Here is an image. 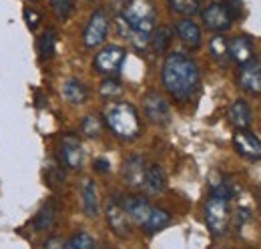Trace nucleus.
<instances>
[{"mask_svg":"<svg viewBox=\"0 0 261 249\" xmlns=\"http://www.w3.org/2000/svg\"><path fill=\"white\" fill-rule=\"evenodd\" d=\"M227 53L237 64H245L249 59H253V42H251V38L239 34V36L231 38V42L227 44Z\"/></svg>","mask_w":261,"mask_h":249,"instance_id":"15","label":"nucleus"},{"mask_svg":"<svg viewBox=\"0 0 261 249\" xmlns=\"http://www.w3.org/2000/svg\"><path fill=\"white\" fill-rule=\"evenodd\" d=\"M123 93V85L117 81V79H105L100 83V96L105 98H115Z\"/></svg>","mask_w":261,"mask_h":249,"instance_id":"30","label":"nucleus"},{"mask_svg":"<svg viewBox=\"0 0 261 249\" xmlns=\"http://www.w3.org/2000/svg\"><path fill=\"white\" fill-rule=\"evenodd\" d=\"M233 145H235V151L241 157L249 159V161H257L261 159V141L249 131L245 129H239L235 135H233Z\"/></svg>","mask_w":261,"mask_h":249,"instance_id":"10","label":"nucleus"},{"mask_svg":"<svg viewBox=\"0 0 261 249\" xmlns=\"http://www.w3.org/2000/svg\"><path fill=\"white\" fill-rule=\"evenodd\" d=\"M169 223H171V215H169L165 209L153 207L151 213H149V217L145 219V223L141 225V229H143L145 233H157V231L165 229Z\"/></svg>","mask_w":261,"mask_h":249,"instance_id":"22","label":"nucleus"},{"mask_svg":"<svg viewBox=\"0 0 261 249\" xmlns=\"http://www.w3.org/2000/svg\"><path fill=\"white\" fill-rule=\"evenodd\" d=\"M24 20H27L29 29L34 31V29L38 27V22H40V14H38V12H34L33 8H24Z\"/></svg>","mask_w":261,"mask_h":249,"instance_id":"33","label":"nucleus"},{"mask_svg":"<svg viewBox=\"0 0 261 249\" xmlns=\"http://www.w3.org/2000/svg\"><path fill=\"white\" fill-rule=\"evenodd\" d=\"M171 10L183 14V16H193L199 12V2L197 0H167Z\"/></svg>","mask_w":261,"mask_h":249,"instance_id":"28","label":"nucleus"},{"mask_svg":"<svg viewBox=\"0 0 261 249\" xmlns=\"http://www.w3.org/2000/svg\"><path fill=\"white\" fill-rule=\"evenodd\" d=\"M105 121L119 139H137L141 135V121L137 109L127 101H113L105 109Z\"/></svg>","mask_w":261,"mask_h":249,"instance_id":"3","label":"nucleus"},{"mask_svg":"<svg viewBox=\"0 0 261 249\" xmlns=\"http://www.w3.org/2000/svg\"><path fill=\"white\" fill-rule=\"evenodd\" d=\"M231 211H229V201L219 197H209L205 203V223L213 235H223L227 231Z\"/></svg>","mask_w":261,"mask_h":249,"instance_id":"4","label":"nucleus"},{"mask_svg":"<svg viewBox=\"0 0 261 249\" xmlns=\"http://www.w3.org/2000/svg\"><path fill=\"white\" fill-rule=\"evenodd\" d=\"M161 81L171 96L177 101H187L199 89V68L193 59L181 53H173L165 59Z\"/></svg>","mask_w":261,"mask_h":249,"instance_id":"1","label":"nucleus"},{"mask_svg":"<svg viewBox=\"0 0 261 249\" xmlns=\"http://www.w3.org/2000/svg\"><path fill=\"white\" fill-rule=\"evenodd\" d=\"M46 177H48V183H50V185H55V183H57V185H63V183H65V173H63L61 169H57V167H53V169L46 173Z\"/></svg>","mask_w":261,"mask_h":249,"instance_id":"34","label":"nucleus"},{"mask_svg":"<svg viewBox=\"0 0 261 249\" xmlns=\"http://www.w3.org/2000/svg\"><path fill=\"white\" fill-rule=\"evenodd\" d=\"M50 8H53V12L57 14V18L66 20V18L70 16L72 8H74V2H72V0H50Z\"/></svg>","mask_w":261,"mask_h":249,"instance_id":"31","label":"nucleus"},{"mask_svg":"<svg viewBox=\"0 0 261 249\" xmlns=\"http://www.w3.org/2000/svg\"><path fill=\"white\" fill-rule=\"evenodd\" d=\"M143 111H145L147 119L155 124H167L169 119H171V109H169L167 101L159 93H155V91L145 94V98H143Z\"/></svg>","mask_w":261,"mask_h":249,"instance_id":"8","label":"nucleus"},{"mask_svg":"<svg viewBox=\"0 0 261 249\" xmlns=\"http://www.w3.org/2000/svg\"><path fill=\"white\" fill-rule=\"evenodd\" d=\"M145 173H147V165H145L143 157L130 155L125 159V163H123V179L129 187L139 189V187L145 185Z\"/></svg>","mask_w":261,"mask_h":249,"instance_id":"12","label":"nucleus"},{"mask_svg":"<svg viewBox=\"0 0 261 249\" xmlns=\"http://www.w3.org/2000/svg\"><path fill=\"white\" fill-rule=\"evenodd\" d=\"M81 199H83V211L89 217H97L98 215V195L97 185L93 179H85L81 185Z\"/></svg>","mask_w":261,"mask_h":249,"instance_id":"17","label":"nucleus"},{"mask_svg":"<svg viewBox=\"0 0 261 249\" xmlns=\"http://www.w3.org/2000/svg\"><path fill=\"white\" fill-rule=\"evenodd\" d=\"M55 221H57V205L53 203V201H46L42 207H40V211L36 213L31 221V225H33L34 231H48L53 225H55Z\"/></svg>","mask_w":261,"mask_h":249,"instance_id":"18","label":"nucleus"},{"mask_svg":"<svg viewBox=\"0 0 261 249\" xmlns=\"http://www.w3.org/2000/svg\"><path fill=\"white\" fill-rule=\"evenodd\" d=\"M233 195H235V187L231 185L229 179H225V177L211 179V197H219V199L229 201Z\"/></svg>","mask_w":261,"mask_h":249,"instance_id":"25","label":"nucleus"},{"mask_svg":"<svg viewBox=\"0 0 261 249\" xmlns=\"http://www.w3.org/2000/svg\"><path fill=\"white\" fill-rule=\"evenodd\" d=\"M251 217V211L247 209V207H241V209H237V213H235V227L239 229L247 219Z\"/></svg>","mask_w":261,"mask_h":249,"instance_id":"35","label":"nucleus"},{"mask_svg":"<svg viewBox=\"0 0 261 249\" xmlns=\"http://www.w3.org/2000/svg\"><path fill=\"white\" fill-rule=\"evenodd\" d=\"M36 48H38V59L40 61L53 59V55H55V32L53 31L42 32L40 38H38V42H36Z\"/></svg>","mask_w":261,"mask_h":249,"instance_id":"24","label":"nucleus"},{"mask_svg":"<svg viewBox=\"0 0 261 249\" xmlns=\"http://www.w3.org/2000/svg\"><path fill=\"white\" fill-rule=\"evenodd\" d=\"M229 121L233 123V127L237 129H247L249 123H251V109L245 101H235L227 111Z\"/></svg>","mask_w":261,"mask_h":249,"instance_id":"20","label":"nucleus"},{"mask_svg":"<svg viewBox=\"0 0 261 249\" xmlns=\"http://www.w3.org/2000/svg\"><path fill=\"white\" fill-rule=\"evenodd\" d=\"M171 38H173L171 29H169V27H159V29H155V31L151 32L149 44H151V48H153L157 55H161V53H165V51L169 48Z\"/></svg>","mask_w":261,"mask_h":249,"instance_id":"23","label":"nucleus"},{"mask_svg":"<svg viewBox=\"0 0 261 249\" xmlns=\"http://www.w3.org/2000/svg\"><path fill=\"white\" fill-rule=\"evenodd\" d=\"M165 187H167V177H165V171L159 165H151L147 167V173H145V189L149 191V195H159L163 193Z\"/></svg>","mask_w":261,"mask_h":249,"instance_id":"19","label":"nucleus"},{"mask_svg":"<svg viewBox=\"0 0 261 249\" xmlns=\"http://www.w3.org/2000/svg\"><path fill=\"white\" fill-rule=\"evenodd\" d=\"M63 96L72 105H83L89 98V91L79 79H68L63 85Z\"/></svg>","mask_w":261,"mask_h":249,"instance_id":"21","label":"nucleus"},{"mask_svg":"<svg viewBox=\"0 0 261 249\" xmlns=\"http://www.w3.org/2000/svg\"><path fill=\"white\" fill-rule=\"evenodd\" d=\"M209 51L213 55V59H217L219 62H227L229 59V53H227V42L221 34H215L209 42Z\"/></svg>","mask_w":261,"mask_h":249,"instance_id":"27","label":"nucleus"},{"mask_svg":"<svg viewBox=\"0 0 261 249\" xmlns=\"http://www.w3.org/2000/svg\"><path fill=\"white\" fill-rule=\"evenodd\" d=\"M97 247V241L93 235L81 231V233H74L70 239H66L65 249H95Z\"/></svg>","mask_w":261,"mask_h":249,"instance_id":"26","label":"nucleus"},{"mask_svg":"<svg viewBox=\"0 0 261 249\" xmlns=\"http://www.w3.org/2000/svg\"><path fill=\"white\" fill-rule=\"evenodd\" d=\"M223 6H225V10L229 12L231 20H235V18H239V16H241V8H243L241 0H225V2H223Z\"/></svg>","mask_w":261,"mask_h":249,"instance_id":"32","label":"nucleus"},{"mask_svg":"<svg viewBox=\"0 0 261 249\" xmlns=\"http://www.w3.org/2000/svg\"><path fill=\"white\" fill-rule=\"evenodd\" d=\"M203 22H205V27L209 29V31H215V32H221V31H227L229 27H231V16H229V12L225 10V6L223 4H219V2H213V4H209L205 10H203Z\"/></svg>","mask_w":261,"mask_h":249,"instance_id":"11","label":"nucleus"},{"mask_svg":"<svg viewBox=\"0 0 261 249\" xmlns=\"http://www.w3.org/2000/svg\"><path fill=\"white\" fill-rule=\"evenodd\" d=\"M107 32H109V16L105 10H95L83 31V40H85V46L89 48H95L98 46L105 38H107Z\"/></svg>","mask_w":261,"mask_h":249,"instance_id":"6","label":"nucleus"},{"mask_svg":"<svg viewBox=\"0 0 261 249\" xmlns=\"http://www.w3.org/2000/svg\"><path fill=\"white\" fill-rule=\"evenodd\" d=\"M239 87L245 93L259 94L261 93V61L249 59L245 64H241V72L237 79Z\"/></svg>","mask_w":261,"mask_h":249,"instance_id":"9","label":"nucleus"},{"mask_svg":"<svg viewBox=\"0 0 261 249\" xmlns=\"http://www.w3.org/2000/svg\"><path fill=\"white\" fill-rule=\"evenodd\" d=\"M61 159L68 169H81L83 165V145L79 137L65 135L61 141Z\"/></svg>","mask_w":261,"mask_h":249,"instance_id":"13","label":"nucleus"},{"mask_svg":"<svg viewBox=\"0 0 261 249\" xmlns=\"http://www.w3.org/2000/svg\"><path fill=\"white\" fill-rule=\"evenodd\" d=\"M121 18L129 27V40L137 48H145L149 44L151 32L155 31L157 12L151 0H129L121 12Z\"/></svg>","mask_w":261,"mask_h":249,"instance_id":"2","label":"nucleus"},{"mask_svg":"<svg viewBox=\"0 0 261 249\" xmlns=\"http://www.w3.org/2000/svg\"><path fill=\"white\" fill-rule=\"evenodd\" d=\"M93 167H95V171H98V173H107V171L111 169V163H109L107 159H102V157H98V159H95V163H93Z\"/></svg>","mask_w":261,"mask_h":249,"instance_id":"36","label":"nucleus"},{"mask_svg":"<svg viewBox=\"0 0 261 249\" xmlns=\"http://www.w3.org/2000/svg\"><path fill=\"white\" fill-rule=\"evenodd\" d=\"M175 31H177L179 38L183 40L185 46L197 48V46L201 44V31H199V27H197L193 20H189V18L177 20V22H175Z\"/></svg>","mask_w":261,"mask_h":249,"instance_id":"16","label":"nucleus"},{"mask_svg":"<svg viewBox=\"0 0 261 249\" xmlns=\"http://www.w3.org/2000/svg\"><path fill=\"white\" fill-rule=\"evenodd\" d=\"M121 205H123V209L127 211V215L133 223H137L139 227L145 223V219L149 217V213H151V209H153V205L145 199V197H137V195H130V197H125V199H121Z\"/></svg>","mask_w":261,"mask_h":249,"instance_id":"14","label":"nucleus"},{"mask_svg":"<svg viewBox=\"0 0 261 249\" xmlns=\"http://www.w3.org/2000/svg\"><path fill=\"white\" fill-rule=\"evenodd\" d=\"M81 131L89 139H95V137L100 135V131H102V123H100V119H98L97 115H87L83 119V123H81Z\"/></svg>","mask_w":261,"mask_h":249,"instance_id":"29","label":"nucleus"},{"mask_svg":"<svg viewBox=\"0 0 261 249\" xmlns=\"http://www.w3.org/2000/svg\"><path fill=\"white\" fill-rule=\"evenodd\" d=\"M105 215H107V221H109L111 229L119 237H127L130 233V219L127 215V211L123 209V205H121V199L111 197L107 201V205H105Z\"/></svg>","mask_w":261,"mask_h":249,"instance_id":"7","label":"nucleus"},{"mask_svg":"<svg viewBox=\"0 0 261 249\" xmlns=\"http://www.w3.org/2000/svg\"><path fill=\"white\" fill-rule=\"evenodd\" d=\"M127 57V51L123 46H117V44H109L105 46L102 51H98L97 57H95V70L102 72V74H115L121 70L123 62Z\"/></svg>","mask_w":261,"mask_h":249,"instance_id":"5","label":"nucleus"},{"mask_svg":"<svg viewBox=\"0 0 261 249\" xmlns=\"http://www.w3.org/2000/svg\"><path fill=\"white\" fill-rule=\"evenodd\" d=\"M42 249H65V243H63L59 237H50V239L44 241Z\"/></svg>","mask_w":261,"mask_h":249,"instance_id":"37","label":"nucleus"}]
</instances>
